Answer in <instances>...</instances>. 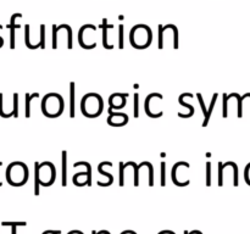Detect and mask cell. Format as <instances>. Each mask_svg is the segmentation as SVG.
I'll use <instances>...</instances> for the list:
<instances>
[{"mask_svg":"<svg viewBox=\"0 0 250 234\" xmlns=\"http://www.w3.org/2000/svg\"><path fill=\"white\" fill-rule=\"evenodd\" d=\"M104 110V100L98 93H88L82 98L81 111L88 118H95Z\"/></svg>","mask_w":250,"mask_h":234,"instance_id":"1","label":"cell"},{"mask_svg":"<svg viewBox=\"0 0 250 234\" xmlns=\"http://www.w3.org/2000/svg\"><path fill=\"white\" fill-rule=\"evenodd\" d=\"M63 99L58 93H49L42 100V111L49 118H56L63 112Z\"/></svg>","mask_w":250,"mask_h":234,"instance_id":"2","label":"cell"},{"mask_svg":"<svg viewBox=\"0 0 250 234\" xmlns=\"http://www.w3.org/2000/svg\"><path fill=\"white\" fill-rule=\"evenodd\" d=\"M151 39H153V32L150 27L146 24H137L131 29V33H129L132 46L139 50L148 48L151 44Z\"/></svg>","mask_w":250,"mask_h":234,"instance_id":"3","label":"cell"},{"mask_svg":"<svg viewBox=\"0 0 250 234\" xmlns=\"http://www.w3.org/2000/svg\"><path fill=\"white\" fill-rule=\"evenodd\" d=\"M6 180L12 187H21L28 180V167L21 161H15L7 166Z\"/></svg>","mask_w":250,"mask_h":234,"instance_id":"4","label":"cell"},{"mask_svg":"<svg viewBox=\"0 0 250 234\" xmlns=\"http://www.w3.org/2000/svg\"><path fill=\"white\" fill-rule=\"evenodd\" d=\"M34 175L38 177L39 184L43 187H50L56 178V168L53 162L45 161L43 163H34Z\"/></svg>","mask_w":250,"mask_h":234,"instance_id":"5","label":"cell"},{"mask_svg":"<svg viewBox=\"0 0 250 234\" xmlns=\"http://www.w3.org/2000/svg\"><path fill=\"white\" fill-rule=\"evenodd\" d=\"M164 97L160 93H151L146 97L144 106H146V114L151 118H159L163 116L164 111L161 110Z\"/></svg>","mask_w":250,"mask_h":234,"instance_id":"6","label":"cell"},{"mask_svg":"<svg viewBox=\"0 0 250 234\" xmlns=\"http://www.w3.org/2000/svg\"><path fill=\"white\" fill-rule=\"evenodd\" d=\"M97 32V27L93 24H84L81 27L80 33H78V41H80L81 46L87 50L93 49L97 46V41H94V33Z\"/></svg>","mask_w":250,"mask_h":234,"instance_id":"7","label":"cell"},{"mask_svg":"<svg viewBox=\"0 0 250 234\" xmlns=\"http://www.w3.org/2000/svg\"><path fill=\"white\" fill-rule=\"evenodd\" d=\"M75 167H80V166H84L85 171L84 172H78L73 176V183L77 187H83V185H92V166L87 161H78L75 162Z\"/></svg>","mask_w":250,"mask_h":234,"instance_id":"8","label":"cell"},{"mask_svg":"<svg viewBox=\"0 0 250 234\" xmlns=\"http://www.w3.org/2000/svg\"><path fill=\"white\" fill-rule=\"evenodd\" d=\"M189 163L186 161H180V162L175 163V166L172 167V172H171V178L177 187H180V177H185V173L189 170Z\"/></svg>","mask_w":250,"mask_h":234,"instance_id":"9","label":"cell"},{"mask_svg":"<svg viewBox=\"0 0 250 234\" xmlns=\"http://www.w3.org/2000/svg\"><path fill=\"white\" fill-rule=\"evenodd\" d=\"M128 93H114L109 98V110H121L126 105Z\"/></svg>","mask_w":250,"mask_h":234,"instance_id":"10","label":"cell"},{"mask_svg":"<svg viewBox=\"0 0 250 234\" xmlns=\"http://www.w3.org/2000/svg\"><path fill=\"white\" fill-rule=\"evenodd\" d=\"M107 123L114 127H121L128 123V116L124 112H117L114 110H109V117H107Z\"/></svg>","mask_w":250,"mask_h":234,"instance_id":"11","label":"cell"},{"mask_svg":"<svg viewBox=\"0 0 250 234\" xmlns=\"http://www.w3.org/2000/svg\"><path fill=\"white\" fill-rule=\"evenodd\" d=\"M70 117H76V83H70Z\"/></svg>","mask_w":250,"mask_h":234,"instance_id":"12","label":"cell"},{"mask_svg":"<svg viewBox=\"0 0 250 234\" xmlns=\"http://www.w3.org/2000/svg\"><path fill=\"white\" fill-rule=\"evenodd\" d=\"M61 165H62V176H61V183L62 187L67 185V151L62 150V160H61Z\"/></svg>","mask_w":250,"mask_h":234,"instance_id":"13","label":"cell"},{"mask_svg":"<svg viewBox=\"0 0 250 234\" xmlns=\"http://www.w3.org/2000/svg\"><path fill=\"white\" fill-rule=\"evenodd\" d=\"M111 27L112 24H107L106 19L103 20V45H104V48L107 49V50L114 48V45H110V44L107 43V31H109V28H111Z\"/></svg>","mask_w":250,"mask_h":234,"instance_id":"14","label":"cell"},{"mask_svg":"<svg viewBox=\"0 0 250 234\" xmlns=\"http://www.w3.org/2000/svg\"><path fill=\"white\" fill-rule=\"evenodd\" d=\"M217 97H219V94L217 93H215L214 97H212L211 99V102H210V106L209 109H208V114H207V117L204 118V122H203V127H207L208 123H209L210 121V117H211V114H212V110H214L215 107V104H216V100H217Z\"/></svg>","mask_w":250,"mask_h":234,"instance_id":"15","label":"cell"},{"mask_svg":"<svg viewBox=\"0 0 250 234\" xmlns=\"http://www.w3.org/2000/svg\"><path fill=\"white\" fill-rule=\"evenodd\" d=\"M39 97V93H33V94H28V93H26V117L27 118H29L31 117V102L32 100L36 99V98Z\"/></svg>","mask_w":250,"mask_h":234,"instance_id":"16","label":"cell"},{"mask_svg":"<svg viewBox=\"0 0 250 234\" xmlns=\"http://www.w3.org/2000/svg\"><path fill=\"white\" fill-rule=\"evenodd\" d=\"M178 102H180V105H182V106H186L188 109V114L187 115H185V116H183V118H189V117H192L193 115H194V107L192 106V105L190 104H187V102L185 101V99H183V95L181 94L180 95V98H178Z\"/></svg>","mask_w":250,"mask_h":234,"instance_id":"17","label":"cell"},{"mask_svg":"<svg viewBox=\"0 0 250 234\" xmlns=\"http://www.w3.org/2000/svg\"><path fill=\"white\" fill-rule=\"evenodd\" d=\"M98 171H99L100 175H103L104 177L107 178V182H109V184H112V182H114V177H112L111 173L105 172L104 171V161L99 163V166H98Z\"/></svg>","mask_w":250,"mask_h":234,"instance_id":"18","label":"cell"},{"mask_svg":"<svg viewBox=\"0 0 250 234\" xmlns=\"http://www.w3.org/2000/svg\"><path fill=\"white\" fill-rule=\"evenodd\" d=\"M26 222H4L2 223V226H10L11 227V232L12 234H16V231H17V227L20 226H26Z\"/></svg>","mask_w":250,"mask_h":234,"instance_id":"19","label":"cell"},{"mask_svg":"<svg viewBox=\"0 0 250 234\" xmlns=\"http://www.w3.org/2000/svg\"><path fill=\"white\" fill-rule=\"evenodd\" d=\"M133 115L134 118H138L139 117V94L136 93L133 98Z\"/></svg>","mask_w":250,"mask_h":234,"instance_id":"20","label":"cell"},{"mask_svg":"<svg viewBox=\"0 0 250 234\" xmlns=\"http://www.w3.org/2000/svg\"><path fill=\"white\" fill-rule=\"evenodd\" d=\"M124 24H120L119 26V48L124 49L125 48V37H124Z\"/></svg>","mask_w":250,"mask_h":234,"instance_id":"21","label":"cell"},{"mask_svg":"<svg viewBox=\"0 0 250 234\" xmlns=\"http://www.w3.org/2000/svg\"><path fill=\"white\" fill-rule=\"evenodd\" d=\"M41 49H45V24H41V39H39Z\"/></svg>","mask_w":250,"mask_h":234,"instance_id":"22","label":"cell"},{"mask_svg":"<svg viewBox=\"0 0 250 234\" xmlns=\"http://www.w3.org/2000/svg\"><path fill=\"white\" fill-rule=\"evenodd\" d=\"M171 29L173 31V48L178 49V29L175 24H171Z\"/></svg>","mask_w":250,"mask_h":234,"instance_id":"23","label":"cell"},{"mask_svg":"<svg viewBox=\"0 0 250 234\" xmlns=\"http://www.w3.org/2000/svg\"><path fill=\"white\" fill-rule=\"evenodd\" d=\"M166 185V163L165 161L161 162V187Z\"/></svg>","mask_w":250,"mask_h":234,"instance_id":"24","label":"cell"},{"mask_svg":"<svg viewBox=\"0 0 250 234\" xmlns=\"http://www.w3.org/2000/svg\"><path fill=\"white\" fill-rule=\"evenodd\" d=\"M14 116L19 117V94L17 93H14Z\"/></svg>","mask_w":250,"mask_h":234,"instance_id":"25","label":"cell"},{"mask_svg":"<svg viewBox=\"0 0 250 234\" xmlns=\"http://www.w3.org/2000/svg\"><path fill=\"white\" fill-rule=\"evenodd\" d=\"M58 27L56 24H53V49H58Z\"/></svg>","mask_w":250,"mask_h":234,"instance_id":"26","label":"cell"},{"mask_svg":"<svg viewBox=\"0 0 250 234\" xmlns=\"http://www.w3.org/2000/svg\"><path fill=\"white\" fill-rule=\"evenodd\" d=\"M197 98H198V101H199L200 107H202V111H203V114H204V118H205V117H207V114H208V109H207V106H205V102H204V100H203L202 94H200V93H197Z\"/></svg>","mask_w":250,"mask_h":234,"instance_id":"27","label":"cell"},{"mask_svg":"<svg viewBox=\"0 0 250 234\" xmlns=\"http://www.w3.org/2000/svg\"><path fill=\"white\" fill-rule=\"evenodd\" d=\"M164 26L159 24V49H164Z\"/></svg>","mask_w":250,"mask_h":234,"instance_id":"28","label":"cell"},{"mask_svg":"<svg viewBox=\"0 0 250 234\" xmlns=\"http://www.w3.org/2000/svg\"><path fill=\"white\" fill-rule=\"evenodd\" d=\"M125 163L120 162V187H124L125 185Z\"/></svg>","mask_w":250,"mask_h":234,"instance_id":"29","label":"cell"},{"mask_svg":"<svg viewBox=\"0 0 250 234\" xmlns=\"http://www.w3.org/2000/svg\"><path fill=\"white\" fill-rule=\"evenodd\" d=\"M24 43L28 46L29 49H32L31 45V39H29V24H26L24 26Z\"/></svg>","mask_w":250,"mask_h":234,"instance_id":"30","label":"cell"},{"mask_svg":"<svg viewBox=\"0 0 250 234\" xmlns=\"http://www.w3.org/2000/svg\"><path fill=\"white\" fill-rule=\"evenodd\" d=\"M207 185H211V162H207Z\"/></svg>","mask_w":250,"mask_h":234,"instance_id":"31","label":"cell"},{"mask_svg":"<svg viewBox=\"0 0 250 234\" xmlns=\"http://www.w3.org/2000/svg\"><path fill=\"white\" fill-rule=\"evenodd\" d=\"M224 163L219 162V185L222 187L224 185Z\"/></svg>","mask_w":250,"mask_h":234,"instance_id":"32","label":"cell"},{"mask_svg":"<svg viewBox=\"0 0 250 234\" xmlns=\"http://www.w3.org/2000/svg\"><path fill=\"white\" fill-rule=\"evenodd\" d=\"M11 29V33H10V48L14 49L15 48V28H10Z\"/></svg>","mask_w":250,"mask_h":234,"instance_id":"33","label":"cell"},{"mask_svg":"<svg viewBox=\"0 0 250 234\" xmlns=\"http://www.w3.org/2000/svg\"><path fill=\"white\" fill-rule=\"evenodd\" d=\"M43 234H61L60 231H45Z\"/></svg>","mask_w":250,"mask_h":234,"instance_id":"34","label":"cell"},{"mask_svg":"<svg viewBox=\"0 0 250 234\" xmlns=\"http://www.w3.org/2000/svg\"><path fill=\"white\" fill-rule=\"evenodd\" d=\"M159 234H176V233H175V232L168 231V229H166V231H161Z\"/></svg>","mask_w":250,"mask_h":234,"instance_id":"35","label":"cell"},{"mask_svg":"<svg viewBox=\"0 0 250 234\" xmlns=\"http://www.w3.org/2000/svg\"><path fill=\"white\" fill-rule=\"evenodd\" d=\"M121 234H137V233H136V232H134V231H129V229H128V231H125V232H122Z\"/></svg>","mask_w":250,"mask_h":234,"instance_id":"36","label":"cell"},{"mask_svg":"<svg viewBox=\"0 0 250 234\" xmlns=\"http://www.w3.org/2000/svg\"><path fill=\"white\" fill-rule=\"evenodd\" d=\"M67 234H83V233L81 231H71V232H68Z\"/></svg>","mask_w":250,"mask_h":234,"instance_id":"37","label":"cell"},{"mask_svg":"<svg viewBox=\"0 0 250 234\" xmlns=\"http://www.w3.org/2000/svg\"><path fill=\"white\" fill-rule=\"evenodd\" d=\"M0 185H1V183H0Z\"/></svg>","mask_w":250,"mask_h":234,"instance_id":"38","label":"cell"}]
</instances>
